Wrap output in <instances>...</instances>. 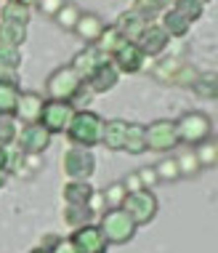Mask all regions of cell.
Instances as JSON below:
<instances>
[{
  "label": "cell",
  "instance_id": "60d3db41",
  "mask_svg": "<svg viewBox=\"0 0 218 253\" xmlns=\"http://www.w3.org/2000/svg\"><path fill=\"white\" fill-rule=\"evenodd\" d=\"M136 173H139V179H141V184H144V189H149V192H152V189L157 187V176H154V168H152V166L139 168Z\"/></svg>",
  "mask_w": 218,
  "mask_h": 253
},
{
  "label": "cell",
  "instance_id": "f907efd6",
  "mask_svg": "<svg viewBox=\"0 0 218 253\" xmlns=\"http://www.w3.org/2000/svg\"><path fill=\"white\" fill-rule=\"evenodd\" d=\"M200 3H202V5H205V3H213V0H200Z\"/></svg>",
  "mask_w": 218,
  "mask_h": 253
},
{
  "label": "cell",
  "instance_id": "f546056e",
  "mask_svg": "<svg viewBox=\"0 0 218 253\" xmlns=\"http://www.w3.org/2000/svg\"><path fill=\"white\" fill-rule=\"evenodd\" d=\"M173 160H176V166H179V176H197L202 170L200 163H197V157H194V149L192 147L181 149Z\"/></svg>",
  "mask_w": 218,
  "mask_h": 253
},
{
  "label": "cell",
  "instance_id": "8992f818",
  "mask_svg": "<svg viewBox=\"0 0 218 253\" xmlns=\"http://www.w3.org/2000/svg\"><path fill=\"white\" fill-rule=\"evenodd\" d=\"M122 211L131 216V221L136 224V227H144V224L154 221V216H157V211H160V203H157V197H154V192L141 189V192L125 197Z\"/></svg>",
  "mask_w": 218,
  "mask_h": 253
},
{
  "label": "cell",
  "instance_id": "83f0119b",
  "mask_svg": "<svg viewBox=\"0 0 218 253\" xmlns=\"http://www.w3.org/2000/svg\"><path fill=\"white\" fill-rule=\"evenodd\" d=\"M192 149H194V157H197V163H200V168H216V163H218V144L213 139H205L202 144H197Z\"/></svg>",
  "mask_w": 218,
  "mask_h": 253
},
{
  "label": "cell",
  "instance_id": "4dcf8cb0",
  "mask_svg": "<svg viewBox=\"0 0 218 253\" xmlns=\"http://www.w3.org/2000/svg\"><path fill=\"white\" fill-rule=\"evenodd\" d=\"M101 197H104V205H107V211H114V208H122V203H125V187H122L120 181H114V184H109L107 189H101Z\"/></svg>",
  "mask_w": 218,
  "mask_h": 253
},
{
  "label": "cell",
  "instance_id": "b9f144b4",
  "mask_svg": "<svg viewBox=\"0 0 218 253\" xmlns=\"http://www.w3.org/2000/svg\"><path fill=\"white\" fill-rule=\"evenodd\" d=\"M120 184L125 187L128 195H136V192H141V189H144V184H141V179H139V173H136V170H133V173H128Z\"/></svg>",
  "mask_w": 218,
  "mask_h": 253
},
{
  "label": "cell",
  "instance_id": "1f68e13d",
  "mask_svg": "<svg viewBox=\"0 0 218 253\" xmlns=\"http://www.w3.org/2000/svg\"><path fill=\"white\" fill-rule=\"evenodd\" d=\"M170 8H176L183 19H189V22H197V19H202V13H205V5H202L200 0H173Z\"/></svg>",
  "mask_w": 218,
  "mask_h": 253
},
{
  "label": "cell",
  "instance_id": "7402d4cb",
  "mask_svg": "<svg viewBox=\"0 0 218 253\" xmlns=\"http://www.w3.org/2000/svg\"><path fill=\"white\" fill-rule=\"evenodd\" d=\"M93 192H96V189H93L88 181H70V179H67L64 189H61L67 205H88V200H91Z\"/></svg>",
  "mask_w": 218,
  "mask_h": 253
},
{
  "label": "cell",
  "instance_id": "484cf974",
  "mask_svg": "<svg viewBox=\"0 0 218 253\" xmlns=\"http://www.w3.org/2000/svg\"><path fill=\"white\" fill-rule=\"evenodd\" d=\"M24 40H27V27L24 24L0 22V45H13V48H22Z\"/></svg>",
  "mask_w": 218,
  "mask_h": 253
},
{
  "label": "cell",
  "instance_id": "7a4b0ae2",
  "mask_svg": "<svg viewBox=\"0 0 218 253\" xmlns=\"http://www.w3.org/2000/svg\"><path fill=\"white\" fill-rule=\"evenodd\" d=\"M176 123V139L181 147H197L213 136V123L205 112H186Z\"/></svg>",
  "mask_w": 218,
  "mask_h": 253
},
{
  "label": "cell",
  "instance_id": "d4e9b609",
  "mask_svg": "<svg viewBox=\"0 0 218 253\" xmlns=\"http://www.w3.org/2000/svg\"><path fill=\"white\" fill-rule=\"evenodd\" d=\"M93 211L88 208V205H67L64 208V224L67 227H72L74 229H80V227H85V224H93Z\"/></svg>",
  "mask_w": 218,
  "mask_h": 253
},
{
  "label": "cell",
  "instance_id": "5bb4252c",
  "mask_svg": "<svg viewBox=\"0 0 218 253\" xmlns=\"http://www.w3.org/2000/svg\"><path fill=\"white\" fill-rule=\"evenodd\" d=\"M43 104H45V99L40 96V93L24 91V93H19V101H16V112H13V118L22 120L24 126H27V123H37L40 112H43Z\"/></svg>",
  "mask_w": 218,
  "mask_h": 253
},
{
  "label": "cell",
  "instance_id": "5b68a950",
  "mask_svg": "<svg viewBox=\"0 0 218 253\" xmlns=\"http://www.w3.org/2000/svg\"><path fill=\"white\" fill-rule=\"evenodd\" d=\"M61 168L70 181H88L96 170V155L83 147H70L61 157Z\"/></svg>",
  "mask_w": 218,
  "mask_h": 253
},
{
  "label": "cell",
  "instance_id": "bcb514c9",
  "mask_svg": "<svg viewBox=\"0 0 218 253\" xmlns=\"http://www.w3.org/2000/svg\"><path fill=\"white\" fill-rule=\"evenodd\" d=\"M5 181H8V173H5V170H3V168H0V189H3V187H5Z\"/></svg>",
  "mask_w": 218,
  "mask_h": 253
},
{
  "label": "cell",
  "instance_id": "836d02e7",
  "mask_svg": "<svg viewBox=\"0 0 218 253\" xmlns=\"http://www.w3.org/2000/svg\"><path fill=\"white\" fill-rule=\"evenodd\" d=\"M152 168H154V176H157V181L173 184V181L181 179V176H179V166H176L173 157H162L157 166H152Z\"/></svg>",
  "mask_w": 218,
  "mask_h": 253
},
{
  "label": "cell",
  "instance_id": "9c48e42d",
  "mask_svg": "<svg viewBox=\"0 0 218 253\" xmlns=\"http://www.w3.org/2000/svg\"><path fill=\"white\" fill-rule=\"evenodd\" d=\"M16 144L22 147V152H27V155H43L45 149L51 147V133L45 131L40 123H27L24 128H19Z\"/></svg>",
  "mask_w": 218,
  "mask_h": 253
},
{
  "label": "cell",
  "instance_id": "d6986e66",
  "mask_svg": "<svg viewBox=\"0 0 218 253\" xmlns=\"http://www.w3.org/2000/svg\"><path fill=\"white\" fill-rule=\"evenodd\" d=\"M146 24H149L146 19H144V16H139V13H136V11L131 8V11H125V13H122V16L117 19V24H114V30H117L120 35L128 40V43H133V40L141 35V30H144Z\"/></svg>",
  "mask_w": 218,
  "mask_h": 253
},
{
  "label": "cell",
  "instance_id": "ba28073f",
  "mask_svg": "<svg viewBox=\"0 0 218 253\" xmlns=\"http://www.w3.org/2000/svg\"><path fill=\"white\" fill-rule=\"evenodd\" d=\"M72 115H74V107L70 104V101H53V99H48L43 104V112H40L37 123L51 136L53 133H64L67 126H70V120H72Z\"/></svg>",
  "mask_w": 218,
  "mask_h": 253
},
{
  "label": "cell",
  "instance_id": "277c9868",
  "mask_svg": "<svg viewBox=\"0 0 218 253\" xmlns=\"http://www.w3.org/2000/svg\"><path fill=\"white\" fill-rule=\"evenodd\" d=\"M80 88H83V78L70 64L53 70L48 75V80H45V91H48V99H53V101H72V96Z\"/></svg>",
  "mask_w": 218,
  "mask_h": 253
},
{
  "label": "cell",
  "instance_id": "8fae6325",
  "mask_svg": "<svg viewBox=\"0 0 218 253\" xmlns=\"http://www.w3.org/2000/svg\"><path fill=\"white\" fill-rule=\"evenodd\" d=\"M133 43H136V48L149 59V56H160V53H165L170 38L165 35V30H162L160 24H146Z\"/></svg>",
  "mask_w": 218,
  "mask_h": 253
},
{
  "label": "cell",
  "instance_id": "cb8c5ba5",
  "mask_svg": "<svg viewBox=\"0 0 218 253\" xmlns=\"http://www.w3.org/2000/svg\"><path fill=\"white\" fill-rule=\"evenodd\" d=\"M189 88H192L200 99L216 101V93H218V78H216V72H200V75H197V80Z\"/></svg>",
  "mask_w": 218,
  "mask_h": 253
},
{
  "label": "cell",
  "instance_id": "6da1fadb",
  "mask_svg": "<svg viewBox=\"0 0 218 253\" xmlns=\"http://www.w3.org/2000/svg\"><path fill=\"white\" fill-rule=\"evenodd\" d=\"M101 131H104V118L91 109H74L70 126H67V139H70L72 147H99L101 144Z\"/></svg>",
  "mask_w": 218,
  "mask_h": 253
},
{
  "label": "cell",
  "instance_id": "74e56055",
  "mask_svg": "<svg viewBox=\"0 0 218 253\" xmlns=\"http://www.w3.org/2000/svg\"><path fill=\"white\" fill-rule=\"evenodd\" d=\"M22 64V51L13 45H0V70H19Z\"/></svg>",
  "mask_w": 218,
  "mask_h": 253
},
{
  "label": "cell",
  "instance_id": "3957f363",
  "mask_svg": "<svg viewBox=\"0 0 218 253\" xmlns=\"http://www.w3.org/2000/svg\"><path fill=\"white\" fill-rule=\"evenodd\" d=\"M99 229H101V235H104V240L109 245H125V243L133 240V235L139 227L131 221V216L122 208H114V211H104V213H101Z\"/></svg>",
  "mask_w": 218,
  "mask_h": 253
},
{
  "label": "cell",
  "instance_id": "e0dca14e",
  "mask_svg": "<svg viewBox=\"0 0 218 253\" xmlns=\"http://www.w3.org/2000/svg\"><path fill=\"white\" fill-rule=\"evenodd\" d=\"M3 170L8 176H30V170H27V152H22V147L16 141L3 147Z\"/></svg>",
  "mask_w": 218,
  "mask_h": 253
},
{
  "label": "cell",
  "instance_id": "4fadbf2b",
  "mask_svg": "<svg viewBox=\"0 0 218 253\" xmlns=\"http://www.w3.org/2000/svg\"><path fill=\"white\" fill-rule=\"evenodd\" d=\"M109 61L114 64V70H117L120 75H122V72H125V75H136V72L144 70L146 56H144V53H141L139 48H136V43H125Z\"/></svg>",
  "mask_w": 218,
  "mask_h": 253
},
{
  "label": "cell",
  "instance_id": "603a6c76",
  "mask_svg": "<svg viewBox=\"0 0 218 253\" xmlns=\"http://www.w3.org/2000/svg\"><path fill=\"white\" fill-rule=\"evenodd\" d=\"M0 19L3 22H13V24H30L32 19V8L24 3H19V0H5L3 3V11H0Z\"/></svg>",
  "mask_w": 218,
  "mask_h": 253
},
{
  "label": "cell",
  "instance_id": "44dd1931",
  "mask_svg": "<svg viewBox=\"0 0 218 253\" xmlns=\"http://www.w3.org/2000/svg\"><path fill=\"white\" fill-rule=\"evenodd\" d=\"M160 27L165 30L168 38H183L189 30H192V22L183 19L176 8H168L165 13H162V19H160Z\"/></svg>",
  "mask_w": 218,
  "mask_h": 253
},
{
  "label": "cell",
  "instance_id": "d6a6232c",
  "mask_svg": "<svg viewBox=\"0 0 218 253\" xmlns=\"http://www.w3.org/2000/svg\"><path fill=\"white\" fill-rule=\"evenodd\" d=\"M80 13H83V11H80L74 3H64V5L59 8V13L53 16V22H56L61 30H74V24H77Z\"/></svg>",
  "mask_w": 218,
  "mask_h": 253
},
{
  "label": "cell",
  "instance_id": "d590c367",
  "mask_svg": "<svg viewBox=\"0 0 218 253\" xmlns=\"http://www.w3.org/2000/svg\"><path fill=\"white\" fill-rule=\"evenodd\" d=\"M168 3H170V0H136V3H133V11L149 22V19L157 16V11H162Z\"/></svg>",
  "mask_w": 218,
  "mask_h": 253
},
{
  "label": "cell",
  "instance_id": "ffe728a7",
  "mask_svg": "<svg viewBox=\"0 0 218 253\" xmlns=\"http://www.w3.org/2000/svg\"><path fill=\"white\" fill-rule=\"evenodd\" d=\"M125 43H128V40L122 38L120 32L114 30V27H104V32H101V35H99V40L93 43V48H96V51L101 53V56L112 59L114 53H117V51H120Z\"/></svg>",
  "mask_w": 218,
  "mask_h": 253
},
{
  "label": "cell",
  "instance_id": "7bdbcfd3",
  "mask_svg": "<svg viewBox=\"0 0 218 253\" xmlns=\"http://www.w3.org/2000/svg\"><path fill=\"white\" fill-rule=\"evenodd\" d=\"M51 253H77V248L72 245L70 237H61V240L53 245V251H51Z\"/></svg>",
  "mask_w": 218,
  "mask_h": 253
},
{
  "label": "cell",
  "instance_id": "4316f807",
  "mask_svg": "<svg viewBox=\"0 0 218 253\" xmlns=\"http://www.w3.org/2000/svg\"><path fill=\"white\" fill-rule=\"evenodd\" d=\"M122 152H128V155H141V152H146L144 126H136V123H131V126H128V133H125V144H122Z\"/></svg>",
  "mask_w": 218,
  "mask_h": 253
},
{
  "label": "cell",
  "instance_id": "7dc6e473",
  "mask_svg": "<svg viewBox=\"0 0 218 253\" xmlns=\"http://www.w3.org/2000/svg\"><path fill=\"white\" fill-rule=\"evenodd\" d=\"M19 3H24V5H30V8H32V3H35V0H19Z\"/></svg>",
  "mask_w": 218,
  "mask_h": 253
},
{
  "label": "cell",
  "instance_id": "30bf717a",
  "mask_svg": "<svg viewBox=\"0 0 218 253\" xmlns=\"http://www.w3.org/2000/svg\"><path fill=\"white\" fill-rule=\"evenodd\" d=\"M70 240L77 248V253H107L109 251V243L104 240L99 224H85V227L74 229Z\"/></svg>",
  "mask_w": 218,
  "mask_h": 253
},
{
  "label": "cell",
  "instance_id": "ee69618b",
  "mask_svg": "<svg viewBox=\"0 0 218 253\" xmlns=\"http://www.w3.org/2000/svg\"><path fill=\"white\" fill-rule=\"evenodd\" d=\"M0 83L19 85V72H16V70H0Z\"/></svg>",
  "mask_w": 218,
  "mask_h": 253
},
{
  "label": "cell",
  "instance_id": "f35d334b",
  "mask_svg": "<svg viewBox=\"0 0 218 253\" xmlns=\"http://www.w3.org/2000/svg\"><path fill=\"white\" fill-rule=\"evenodd\" d=\"M197 75H200V72H197L192 64H181L179 72L173 75V80H170V83H173V85H192L194 80H197Z\"/></svg>",
  "mask_w": 218,
  "mask_h": 253
},
{
  "label": "cell",
  "instance_id": "2e32d148",
  "mask_svg": "<svg viewBox=\"0 0 218 253\" xmlns=\"http://www.w3.org/2000/svg\"><path fill=\"white\" fill-rule=\"evenodd\" d=\"M104 19L96 16V13H80V19H77V24H74V35H77L80 40H85L88 45H93L99 40V35L104 32Z\"/></svg>",
  "mask_w": 218,
  "mask_h": 253
},
{
  "label": "cell",
  "instance_id": "f1b7e54d",
  "mask_svg": "<svg viewBox=\"0 0 218 253\" xmlns=\"http://www.w3.org/2000/svg\"><path fill=\"white\" fill-rule=\"evenodd\" d=\"M19 85H11V83H0V115H8L13 118L16 112V101H19Z\"/></svg>",
  "mask_w": 218,
  "mask_h": 253
},
{
  "label": "cell",
  "instance_id": "52a82bcc",
  "mask_svg": "<svg viewBox=\"0 0 218 253\" xmlns=\"http://www.w3.org/2000/svg\"><path fill=\"white\" fill-rule=\"evenodd\" d=\"M144 141L149 152H170L179 147L176 139V123L173 120H154L144 126Z\"/></svg>",
  "mask_w": 218,
  "mask_h": 253
},
{
  "label": "cell",
  "instance_id": "681fc988",
  "mask_svg": "<svg viewBox=\"0 0 218 253\" xmlns=\"http://www.w3.org/2000/svg\"><path fill=\"white\" fill-rule=\"evenodd\" d=\"M32 253H48V251H40V248H35V251H32Z\"/></svg>",
  "mask_w": 218,
  "mask_h": 253
},
{
  "label": "cell",
  "instance_id": "ab89813d",
  "mask_svg": "<svg viewBox=\"0 0 218 253\" xmlns=\"http://www.w3.org/2000/svg\"><path fill=\"white\" fill-rule=\"evenodd\" d=\"M67 0H35V5H37V11L43 13V16H48V19H53L59 13V8L64 5Z\"/></svg>",
  "mask_w": 218,
  "mask_h": 253
},
{
  "label": "cell",
  "instance_id": "f6af8a7d",
  "mask_svg": "<svg viewBox=\"0 0 218 253\" xmlns=\"http://www.w3.org/2000/svg\"><path fill=\"white\" fill-rule=\"evenodd\" d=\"M59 240H61V237H56V235H45L43 240H40V245H37V248H40V251H48V253H51V251H53V245H56Z\"/></svg>",
  "mask_w": 218,
  "mask_h": 253
},
{
  "label": "cell",
  "instance_id": "c3c4849f",
  "mask_svg": "<svg viewBox=\"0 0 218 253\" xmlns=\"http://www.w3.org/2000/svg\"><path fill=\"white\" fill-rule=\"evenodd\" d=\"M0 168H3V147H0Z\"/></svg>",
  "mask_w": 218,
  "mask_h": 253
},
{
  "label": "cell",
  "instance_id": "8d00e7d4",
  "mask_svg": "<svg viewBox=\"0 0 218 253\" xmlns=\"http://www.w3.org/2000/svg\"><path fill=\"white\" fill-rule=\"evenodd\" d=\"M179 67H181V59L170 56V59H162L152 72H154V78H157V80H162V83H170V80H173V75L179 72Z\"/></svg>",
  "mask_w": 218,
  "mask_h": 253
},
{
  "label": "cell",
  "instance_id": "7c38bea8",
  "mask_svg": "<svg viewBox=\"0 0 218 253\" xmlns=\"http://www.w3.org/2000/svg\"><path fill=\"white\" fill-rule=\"evenodd\" d=\"M83 83L91 88L93 93H107V91H112V88L120 83V72L114 70V64L107 59V61H101L91 75H88Z\"/></svg>",
  "mask_w": 218,
  "mask_h": 253
},
{
  "label": "cell",
  "instance_id": "ac0fdd59",
  "mask_svg": "<svg viewBox=\"0 0 218 253\" xmlns=\"http://www.w3.org/2000/svg\"><path fill=\"white\" fill-rule=\"evenodd\" d=\"M101 61H107V56H101V53L93 48V45H85V48L80 51V53H74V59H72V64H70V67L80 75V78L85 80L88 75H91V72L101 64Z\"/></svg>",
  "mask_w": 218,
  "mask_h": 253
},
{
  "label": "cell",
  "instance_id": "9a60e30c",
  "mask_svg": "<svg viewBox=\"0 0 218 253\" xmlns=\"http://www.w3.org/2000/svg\"><path fill=\"white\" fill-rule=\"evenodd\" d=\"M128 120H104V131H101V144L112 152H122V144H125V133H128Z\"/></svg>",
  "mask_w": 218,
  "mask_h": 253
},
{
  "label": "cell",
  "instance_id": "e575fe53",
  "mask_svg": "<svg viewBox=\"0 0 218 253\" xmlns=\"http://www.w3.org/2000/svg\"><path fill=\"white\" fill-rule=\"evenodd\" d=\"M19 133V123L16 118H8V115H0V147H8L16 141Z\"/></svg>",
  "mask_w": 218,
  "mask_h": 253
}]
</instances>
